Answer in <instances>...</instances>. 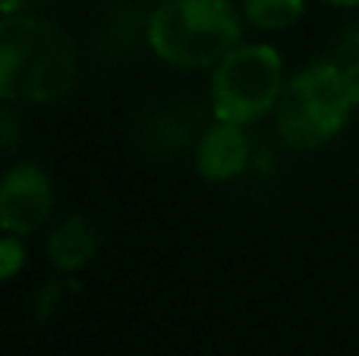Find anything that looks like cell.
Listing matches in <instances>:
<instances>
[{
	"label": "cell",
	"mask_w": 359,
	"mask_h": 356,
	"mask_svg": "<svg viewBox=\"0 0 359 356\" xmlns=\"http://www.w3.org/2000/svg\"><path fill=\"white\" fill-rule=\"evenodd\" d=\"M284 60L271 44H236L211 69V114L230 123H255L278 107Z\"/></svg>",
	"instance_id": "4"
},
{
	"label": "cell",
	"mask_w": 359,
	"mask_h": 356,
	"mask_svg": "<svg viewBox=\"0 0 359 356\" xmlns=\"http://www.w3.org/2000/svg\"><path fill=\"white\" fill-rule=\"evenodd\" d=\"M54 212V183L48 170L22 161L0 177V231L32 237Z\"/></svg>",
	"instance_id": "5"
},
{
	"label": "cell",
	"mask_w": 359,
	"mask_h": 356,
	"mask_svg": "<svg viewBox=\"0 0 359 356\" xmlns=\"http://www.w3.org/2000/svg\"><path fill=\"white\" fill-rule=\"evenodd\" d=\"M344 85H347V95L353 101V107H359V60L344 63Z\"/></svg>",
	"instance_id": "12"
},
{
	"label": "cell",
	"mask_w": 359,
	"mask_h": 356,
	"mask_svg": "<svg viewBox=\"0 0 359 356\" xmlns=\"http://www.w3.org/2000/svg\"><path fill=\"white\" fill-rule=\"evenodd\" d=\"M341 57H344L347 63L359 60V22L350 25L347 35H344V41H341Z\"/></svg>",
	"instance_id": "11"
},
{
	"label": "cell",
	"mask_w": 359,
	"mask_h": 356,
	"mask_svg": "<svg viewBox=\"0 0 359 356\" xmlns=\"http://www.w3.org/2000/svg\"><path fill=\"white\" fill-rule=\"evenodd\" d=\"M350 111L353 101L344 85V67L318 60L287 79L274 107V123L290 149L309 151L331 142L347 126Z\"/></svg>",
	"instance_id": "3"
},
{
	"label": "cell",
	"mask_w": 359,
	"mask_h": 356,
	"mask_svg": "<svg viewBox=\"0 0 359 356\" xmlns=\"http://www.w3.org/2000/svg\"><path fill=\"white\" fill-rule=\"evenodd\" d=\"M243 38L230 0H164L149 19V44L177 69H215Z\"/></svg>",
	"instance_id": "2"
},
{
	"label": "cell",
	"mask_w": 359,
	"mask_h": 356,
	"mask_svg": "<svg viewBox=\"0 0 359 356\" xmlns=\"http://www.w3.org/2000/svg\"><path fill=\"white\" fill-rule=\"evenodd\" d=\"M10 101H0V149H13L22 139V126H19L16 114L10 111Z\"/></svg>",
	"instance_id": "10"
},
{
	"label": "cell",
	"mask_w": 359,
	"mask_h": 356,
	"mask_svg": "<svg viewBox=\"0 0 359 356\" xmlns=\"http://www.w3.org/2000/svg\"><path fill=\"white\" fill-rule=\"evenodd\" d=\"M76 44L54 19L35 13L0 16V101L50 104L73 88Z\"/></svg>",
	"instance_id": "1"
},
{
	"label": "cell",
	"mask_w": 359,
	"mask_h": 356,
	"mask_svg": "<svg viewBox=\"0 0 359 356\" xmlns=\"http://www.w3.org/2000/svg\"><path fill=\"white\" fill-rule=\"evenodd\" d=\"M306 13V0H243V16L262 32H284Z\"/></svg>",
	"instance_id": "8"
},
{
	"label": "cell",
	"mask_w": 359,
	"mask_h": 356,
	"mask_svg": "<svg viewBox=\"0 0 359 356\" xmlns=\"http://www.w3.org/2000/svg\"><path fill=\"white\" fill-rule=\"evenodd\" d=\"M331 6H359V0H325Z\"/></svg>",
	"instance_id": "14"
},
{
	"label": "cell",
	"mask_w": 359,
	"mask_h": 356,
	"mask_svg": "<svg viewBox=\"0 0 359 356\" xmlns=\"http://www.w3.org/2000/svg\"><path fill=\"white\" fill-rule=\"evenodd\" d=\"M25 265V246L22 237H13V233H4L0 237V284H6L10 278H16Z\"/></svg>",
	"instance_id": "9"
},
{
	"label": "cell",
	"mask_w": 359,
	"mask_h": 356,
	"mask_svg": "<svg viewBox=\"0 0 359 356\" xmlns=\"http://www.w3.org/2000/svg\"><path fill=\"white\" fill-rule=\"evenodd\" d=\"M44 252H48L50 265H54L57 271H79L95 259L98 240H95V231L86 218L69 214V218H63L60 224L48 233Z\"/></svg>",
	"instance_id": "7"
},
{
	"label": "cell",
	"mask_w": 359,
	"mask_h": 356,
	"mask_svg": "<svg viewBox=\"0 0 359 356\" xmlns=\"http://www.w3.org/2000/svg\"><path fill=\"white\" fill-rule=\"evenodd\" d=\"M50 0H0V13H35Z\"/></svg>",
	"instance_id": "13"
},
{
	"label": "cell",
	"mask_w": 359,
	"mask_h": 356,
	"mask_svg": "<svg viewBox=\"0 0 359 356\" xmlns=\"http://www.w3.org/2000/svg\"><path fill=\"white\" fill-rule=\"evenodd\" d=\"M249 139L240 123L215 120L196 145V170L208 183H227L246 170Z\"/></svg>",
	"instance_id": "6"
}]
</instances>
